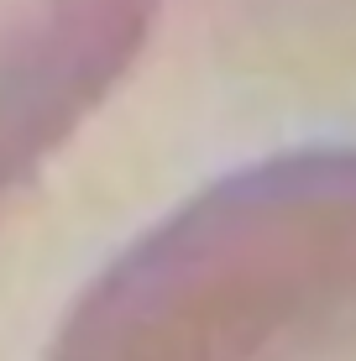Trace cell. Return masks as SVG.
<instances>
[{
  "instance_id": "6da1fadb",
  "label": "cell",
  "mask_w": 356,
  "mask_h": 361,
  "mask_svg": "<svg viewBox=\"0 0 356 361\" xmlns=\"http://www.w3.org/2000/svg\"><path fill=\"white\" fill-rule=\"evenodd\" d=\"M53 361H356V142L194 194L84 288Z\"/></svg>"
},
{
  "instance_id": "7a4b0ae2",
  "label": "cell",
  "mask_w": 356,
  "mask_h": 361,
  "mask_svg": "<svg viewBox=\"0 0 356 361\" xmlns=\"http://www.w3.org/2000/svg\"><path fill=\"white\" fill-rule=\"evenodd\" d=\"M163 0H0V199L126 79Z\"/></svg>"
}]
</instances>
